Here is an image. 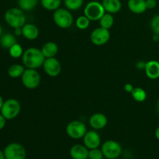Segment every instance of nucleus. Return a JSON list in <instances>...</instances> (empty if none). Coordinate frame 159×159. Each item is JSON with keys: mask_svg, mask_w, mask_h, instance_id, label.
<instances>
[{"mask_svg": "<svg viewBox=\"0 0 159 159\" xmlns=\"http://www.w3.org/2000/svg\"><path fill=\"white\" fill-rule=\"evenodd\" d=\"M23 64L26 68L37 69L43 66L45 61L41 50L36 48H30L24 51L22 56Z\"/></svg>", "mask_w": 159, "mask_h": 159, "instance_id": "1", "label": "nucleus"}, {"mask_svg": "<svg viewBox=\"0 0 159 159\" xmlns=\"http://www.w3.org/2000/svg\"><path fill=\"white\" fill-rule=\"evenodd\" d=\"M5 20L12 28L23 27L26 23V15L20 8H10L5 13Z\"/></svg>", "mask_w": 159, "mask_h": 159, "instance_id": "2", "label": "nucleus"}, {"mask_svg": "<svg viewBox=\"0 0 159 159\" xmlns=\"http://www.w3.org/2000/svg\"><path fill=\"white\" fill-rule=\"evenodd\" d=\"M54 23L61 29H68L72 25L73 16L68 9L59 8L56 9L53 14Z\"/></svg>", "mask_w": 159, "mask_h": 159, "instance_id": "3", "label": "nucleus"}, {"mask_svg": "<svg viewBox=\"0 0 159 159\" xmlns=\"http://www.w3.org/2000/svg\"><path fill=\"white\" fill-rule=\"evenodd\" d=\"M21 106L20 102L16 99H9L4 101L1 110V114L6 120L15 119L20 114Z\"/></svg>", "mask_w": 159, "mask_h": 159, "instance_id": "4", "label": "nucleus"}, {"mask_svg": "<svg viewBox=\"0 0 159 159\" xmlns=\"http://www.w3.org/2000/svg\"><path fill=\"white\" fill-rule=\"evenodd\" d=\"M40 75L37 69L26 68L21 76L23 85L29 89L37 88L40 83Z\"/></svg>", "mask_w": 159, "mask_h": 159, "instance_id": "5", "label": "nucleus"}, {"mask_svg": "<svg viewBox=\"0 0 159 159\" xmlns=\"http://www.w3.org/2000/svg\"><path fill=\"white\" fill-rule=\"evenodd\" d=\"M105 9L102 3L97 1L89 2L84 9V15L90 20L97 21L105 14Z\"/></svg>", "mask_w": 159, "mask_h": 159, "instance_id": "6", "label": "nucleus"}, {"mask_svg": "<svg viewBox=\"0 0 159 159\" xmlns=\"http://www.w3.org/2000/svg\"><path fill=\"white\" fill-rule=\"evenodd\" d=\"M104 157L107 159L118 158L122 153V147L120 144L113 140H108L102 144L101 147Z\"/></svg>", "mask_w": 159, "mask_h": 159, "instance_id": "7", "label": "nucleus"}, {"mask_svg": "<svg viewBox=\"0 0 159 159\" xmlns=\"http://www.w3.org/2000/svg\"><path fill=\"white\" fill-rule=\"evenodd\" d=\"M86 132V125L80 120L71 121L66 127V133L68 136L75 140L83 138Z\"/></svg>", "mask_w": 159, "mask_h": 159, "instance_id": "8", "label": "nucleus"}, {"mask_svg": "<svg viewBox=\"0 0 159 159\" xmlns=\"http://www.w3.org/2000/svg\"><path fill=\"white\" fill-rule=\"evenodd\" d=\"M6 159H26V151L19 143H10L4 148Z\"/></svg>", "mask_w": 159, "mask_h": 159, "instance_id": "9", "label": "nucleus"}, {"mask_svg": "<svg viewBox=\"0 0 159 159\" xmlns=\"http://www.w3.org/2000/svg\"><path fill=\"white\" fill-rule=\"evenodd\" d=\"M90 39L93 44L102 46L106 44L110 39V32L109 30L102 27H98L92 32Z\"/></svg>", "mask_w": 159, "mask_h": 159, "instance_id": "10", "label": "nucleus"}, {"mask_svg": "<svg viewBox=\"0 0 159 159\" xmlns=\"http://www.w3.org/2000/svg\"><path fill=\"white\" fill-rule=\"evenodd\" d=\"M43 68L45 73L50 77H57L61 71V65L55 57L45 58Z\"/></svg>", "mask_w": 159, "mask_h": 159, "instance_id": "11", "label": "nucleus"}, {"mask_svg": "<svg viewBox=\"0 0 159 159\" xmlns=\"http://www.w3.org/2000/svg\"><path fill=\"white\" fill-rule=\"evenodd\" d=\"M101 144V138L99 134L95 130L87 131L83 137V144L89 149L98 148Z\"/></svg>", "mask_w": 159, "mask_h": 159, "instance_id": "12", "label": "nucleus"}, {"mask_svg": "<svg viewBox=\"0 0 159 159\" xmlns=\"http://www.w3.org/2000/svg\"><path fill=\"white\" fill-rule=\"evenodd\" d=\"M89 123L92 128L95 130H102L108 124V119L103 113H96L90 116Z\"/></svg>", "mask_w": 159, "mask_h": 159, "instance_id": "13", "label": "nucleus"}, {"mask_svg": "<svg viewBox=\"0 0 159 159\" xmlns=\"http://www.w3.org/2000/svg\"><path fill=\"white\" fill-rule=\"evenodd\" d=\"M89 150L84 144H75L70 149V156L72 159H89Z\"/></svg>", "mask_w": 159, "mask_h": 159, "instance_id": "14", "label": "nucleus"}, {"mask_svg": "<svg viewBox=\"0 0 159 159\" xmlns=\"http://www.w3.org/2000/svg\"><path fill=\"white\" fill-rule=\"evenodd\" d=\"M144 71L148 78L152 80L159 79V61L156 60H151L146 62Z\"/></svg>", "mask_w": 159, "mask_h": 159, "instance_id": "15", "label": "nucleus"}, {"mask_svg": "<svg viewBox=\"0 0 159 159\" xmlns=\"http://www.w3.org/2000/svg\"><path fill=\"white\" fill-rule=\"evenodd\" d=\"M22 30L23 37L30 40H36L40 34L38 27L33 23H25L22 27Z\"/></svg>", "mask_w": 159, "mask_h": 159, "instance_id": "16", "label": "nucleus"}, {"mask_svg": "<svg viewBox=\"0 0 159 159\" xmlns=\"http://www.w3.org/2000/svg\"><path fill=\"white\" fill-rule=\"evenodd\" d=\"M127 7L133 13H144L147 9L145 0H128Z\"/></svg>", "mask_w": 159, "mask_h": 159, "instance_id": "17", "label": "nucleus"}, {"mask_svg": "<svg viewBox=\"0 0 159 159\" xmlns=\"http://www.w3.org/2000/svg\"><path fill=\"white\" fill-rule=\"evenodd\" d=\"M102 4L106 12L110 14L120 12L122 8L120 0H102Z\"/></svg>", "mask_w": 159, "mask_h": 159, "instance_id": "18", "label": "nucleus"}, {"mask_svg": "<svg viewBox=\"0 0 159 159\" xmlns=\"http://www.w3.org/2000/svg\"><path fill=\"white\" fill-rule=\"evenodd\" d=\"M41 51L45 58L54 57L58 52V47L54 42H47L41 48Z\"/></svg>", "mask_w": 159, "mask_h": 159, "instance_id": "19", "label": "nucleus"}, {"mask_svg": "<svg viewBox=\"0 0 159 159\" xmlns=\"http://www.w3.org/2000/svg\"><path fill=\"white\" fill-rule=\"evenodd\" d=\"M16 42L15 36L12 34H2L0 37V46L4 49L9 50L12 45L15 44Z\"/></svg>", "mask_w": 159, "mask_h": 159, "instance_id": "20", "label": "nucleus"}, {"mask_svg": "<svg viewBox=\"0 0 159 159\" xmlns=\"http://www.w3.org/2000/svg\"><path fill=\"white\" fill-rule=\"evenodd\" d=\"M24 65L15 64V65H11L8 69V75L9 77L17 79L19 77H21L23 73L24 72L25 68Z\"/></svg>", "mask_w": 159, "mask_h": 159, "instance_id": "21", "label": "nucleus"}, {"mask_svg": "<svg viewBox=\"0 0 159 159\" xmlns=\"http://www.w3.org/2000/svg\"><path fill=\"white\" fill-rule=\"evenodd\" d=\"M99 23H100L101 27L110 30L114 24V18L112 14L107 12L101 17L99 20Z\"/></svg>", "mask_w": 159, "mask_h": 159, "instance_id": "22", "label": "nucleus"}, {"mask_svg": "<svg viewBox=\"0 0 159 159\" xmlns=\"http://www.w3.org/2000/svg\"><path fill=\"white\" fill-rule=\"evenodd\" d=\"M131 95L133 99L138 102H144L147 99V93L144 89L141 87H134Z\"/></svg>", "mask_w": 159, "mask_h": 159, "instance_id": "23", "label": "nucleus"}, {"mask_svg": "<svg viewBox=\"0 0 159 159\" xmlns=\"http://www.w3.org/2000/svg\"><path fill=\"white\" fill-rule=\"evenodd\" d=\"M42 6L49 11H55L60 8L61 0H40Z\"/></svg>", "mask_w": 159, "mask_h": 159, "instance_id": "24", "label": "nucleus"}, {"mask_svg": "<svg viewBox=\"0 0 159 159\" xmlns=\"http://www.w3.org/2000/svg\"><path fill=\"white\" fill-rule=\"evenodd\" d=\"M38 4V0H18L19 7L23 11H30Z\"/></svg>", "mask_w": 159, "mask_h": 159, "instance_id": "25", "label": "nucleus"}, {"mask_svg": "<svg viewBox=\"0 0 159 159\" xmlns=\"http://www.w3.org/2000/svg\"><path fill=\"white\" fill-rule=\"evenodd\" d=\"M64 2L68 10L76 11L82 7L84 0H64Z\"/></svg>", "mask_w": 159, "mask_h": 159, "instance_id": "26", "label": "nucleus"}, {"mask_svg": "<svg viewBox=\"0 0 159 159\" xmlns=\"http://www.w3.org/2000/svg\"><path fill=\"white\" fill-rule=\"evenodd\" d=\"M9 54L13 58H19V57H22L23 54V49L22 48L21 45L18 43H16L15 44L12 45L10 48L9 49Z\"/></svg>", "mask_w": 159, "mask_h": 159, "instance_id": "27", "label": "nucleus"}, {"mask_svg": "<svg viewBox=\"0 0 159 159\" xmlns=\"http://www.w3.org/2000/svg\"><path fill=\"white\" fill-rule=\"evenodd\" d=\"M91 20L88 17L84 16H79L75 20V25L79 30H85L89 27Z\"/></svg>", "mask_w": 159, "mask_h": 159, "instance_id": "28", "label": "nucleus"}, {"mask_svg": "<svg viewBox=\"0 0 159 159\" xmlns=\"http://www.w3.org/2000/svg\"><path fill=\"white\" fill-rule=\"evenodd\" d=\"M150 27L154 34L159 35V14L152 17L150 22Z\"/></svg>", "mask_w": 159, "mask_h": 159, "instance_id": "29", "label": "nucleus"}, {"mask_svg": "<svg viewBox=\"0 0 159 159\" xmlns=\"http://www.w3.org/2000/svg\"><path fill=\"white\" fill-rule=\"evenodd\" d=\"M103 158V153L101 149H99V148L91 149L89 152V159H102Z\"/></svg>", "mask_w": 159, "mask_h": 159, "instance_id": "30", "label": "nucleus"}, {"mask_svg": "<svg viewBox=\"0 0 159 159\" xmlns=\"http://www.w3.org/2000/svg\"><path fill=\"white\" fill-rule=\"evenodd\" d=\"M147 9H152L156 7L157 1L156 0H145Z\"/></svg>", "mask_w": 159, "mask_h": 159, "instance_id": "31", "label": "nucleus"}, {"mask_svg": "<svg viewBox=\"0 0 159 159\" xmlns=\"http://www.w3.org/2000/svg\"><path fill=\"white\" fill-rule=\"evenodd\" d=\"M134 87L133 86V85H131V84L130 83H127L124 85V90H125L127 93H131L132 91L134 90Z\"/></svg>", "mask_w": 159, "mask_h": 159, "instance_id": "32", "label": "nucleus"}, {"mask_svg": "<svg viewBox=\"0 0 159 159\" xmlns=\"http://www.w3.org/2000/svg\"><path fill=\"white\" fill-rule=\"evenodd\" d=\"M6 119L2 116V114H0V130H2L3 128L6 126Z\"/></svg>", "mask_w": 159, "mask_h": 159, "instance_id": "33", "label": "nucleus"}, {"mask_svg": "<svg viewBox=\"0 0 159 159\" xmlns=\"http://www.w3.org/2000/svg\"><path fill=\"white\" fill-rule=\"evenodd\" d=\"M145 65H146V62L143 61H139L137 62L136 64L137 68L140 70H144V68H145Z\"/></svg>", "mask_w": 159, "mask_h": 159, "instance_id": "34", "label": "nucleus"}, {"mask_svg": "<svg viewBox=\"0 0 159 159\" xmlns=\"http://www.w3.org/2000/svg\"><path fill=\"white\" fill-rule=\"evenodd\" d=\"M14 34H15L16 36L23 35V30H22V27L15 28V29H14Z\"/></svg>", "mask_w": 159, "mask_h": 159, "instance_id": "35", "label": "nucleus"}, {"mask_svg": "<svg viewBox=\"0 0 159 159\" xmlns=\"http://www.w3.org/2000/svg\"><path fill=\"white\" fill-rule=\"evenodd\" d=\"M155 138H156V139L158 140V141H159V126L158 127H157L156 130H155Z\"/></svg>", "mask_w": 159, "mask_h": 159, "instance_id": "36", "label": "nucleus"}, {"mask_svg": "<svg viewBox=\"0 0 159 159\" xmlns=\"http://www.w3.org/2000/svg\"><path fill=\"white\" fill-rule=\"evenodd\" d=\"M153 40H154V41H155V42H158V40H159V35H157V34H154Z\"/></svg>", "mask_w": 159, "mask_h": 159, "instance_id": "37", "label": "nucleus"}, {"mask_svg": "<svg viewBox=\"0 0 159 159\" xmlns=\"http://www.w3.org/2000/svg\"><path fill=\"white\" fill-rule=\"evenodd\" d=\"M3 103H4V101H3L2 97L0 96V111H1L2 107V106H3Z\"/></svg>", "mask_w": 159, "mask_h": 159, "instance_id": "38", "label": "nucleus"}, {"mask_svg": "<svg viewBox=\"0 0 159 159\" xmlns=\"http://www.w3.org/2000/svg\"><path fill=\"white\" fill-rule=\"evenodd\" d=\"M0 159H6V158H5L4 152H2V150H0Z\"/></svg>", "mask_w": 159, "mask_h": 159, "instance_id": "39", "label": "nucleus"}, {"mask_svg": "<svg viewBox=\"0 0 159 159\" xmlns=\"http://www.w3.org/2000/svg\"><path fill=\"white\" fill-rule=\"evenodd\" d=\"M2 35V26L0 25V37H1Z\"/></svg>", "mask_w": 159, "mask_h": 159, "instance_id": "40", "label": "nucleus"}, {"mask_svg": "<svg viewBox=\"0 0 159 159\" xmlns=\"http://www.w3.org/2000/svg\"><path fill=\"white\" fill-rule=\"evenodd\" d=\"M157 109H158V112L159 113V99L158 100V102H157Z\"/></svg>", "mask_w": 159, "mask_h": 159, "instance_id": "41", "label": "nucleus"}, {"mask_svg": "<svg viewBox=\"0 0 159 159\" xmlns=\"http://www.w3.org/2000/svg\"><path fill=\"white\" fill-rule=\"evenodd\" d=\"M93 1H97V2H99V1H100V0H93Z\"/></svg>", "mask_w": 159, "mask_h": 159, "instance_id": "42", "label": "nucleus"}, {"mask_svg": "<svg viewBox=\"0 0 159 159\" xmlns=\"http://www.w3.org/2000/svg\"><path fill=\"white\" fill-rule=\"evenodd\" d=\"M158 45H159V40H158Z\"/></svg>", "mask_w": 159, "mask_h": 159, "instance_id": "43", "label": "nucleus"}, {"mask_svg": "<svg viewBox=\"0 0 159 159\" xmlns=\"http://www.w3.org/2000/svg\"><path fill=\"white\" fill-rule=\"evenodd\" d=\"M115 159H118V158H115Z\"/></svg>", "mask_w": 159, "mask_h": 159, "instance_id": "44", "label": "nucleus"}]
</instances>
